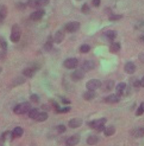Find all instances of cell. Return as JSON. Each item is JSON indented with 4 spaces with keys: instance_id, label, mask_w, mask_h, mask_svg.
<instances>
[{
    "instance_id": "6da1fadb",
    "label": "cell",
    "mask_w": 144,
    "mask_h": 146,
    "mask_svg": "<svg viewBox=\"0 0 144 146\" xmlns=\"http://www.w3.org/2000/svg\"><path fill=\"white\" fill-rule=\"evenodd\" d=\"M31 110V104L28 102H25L17 105L14 109V112L17 115H23L27 113Z\"/></svg>"
},
{
    "instance_id": "7a4b0ae2",
    "label": "cell",
    "mask_w": 144,
    "mask_h": 146,
    "mask_svg": "<svg viewBox=\"0 0 144 146\" xmlns=\"http://www.w3.org/2000/svg\"><path fill=\"white\" fill-rule=\"evenodd\" d=\"M21 36V31L19 26L17 24H15L13 25L11 29V33L10 35V40L13 43H17Z\"/></svg>"
},
{
    "instance_id": "3957f363",
    "label": "cell",
    "mask_w": 144,
    "mask_h": 146,
    "mask_svg": "<svg viewBox=\"0 0 144 146\" xmlns=\"http://www.w3.org/2000/svg\"><path fill=\"white\" fill-rule=\"evenodd\" d=\"M102 83L100 80L96 79H93L90 80L87 82L86 84V87L88 90L90 91H95L99 88H101Z\"/></svg>"
},
{
    "instance_id": "277c9868",
    "label": "cell",
    "mask_w": 144,
    "mask_h": 146,
    "mask_svg": "<svg viewBox=\"0 0 144 146\" xmlns=\"http://www.w3.org/2000/svg\"><path fill=\"white\" fill-rule=\"evenodd\" d=\"M80 23L78 21H71L67 23L65 26V30L68 33H74L80 28Z\"/></svg>"
},
{
    "instance_id": "5b68a950",
    "label": "cell",
    "mask_w": 144,
    "mask_h": 146,
    "mask_svg": "<svg viewBox=\"0 0 144 146\" xmlns=\"http://www.w3.org/2000/svg\"><path fill=\"white\" fill-rule=\"evenodd\" d=\"M78 65V61L76 58H69L64 62V66L68 69H75Z\"/></svg>"
},
{
    "instance_id": "8992f818",
    "label": "cell",
    "mask_w": 144,
    "mask_h": 146,
    "mask_svg": "<svg viewBox=\"0 0 144 146\" xmlns=\"http://www.w3.org/2000/svg\"><path fill=\"white\" fill-rule=\"evenodd\" d=\"M38 69H39V66L38 65H34L32 66L25 68L23 70V74L25 76H26L27 78H31L34 76L36 72Z\"/></svg>"
},
{
    "instance_id": "52a82bcc",
    "label": "cell",
    "mask_w": 144,
    "mask_h": 146,
    "mask_svg": "<svg viewBox=\"0 0 144 146\" xmlns=\"http://www.w3.org/2000/svg\"><path fill=\"white\" fill-rule=\"evenodd\" d=\"M107 122V118L103 117L100 119H98L96 120H94L89 123V125L90 128L92 129H96L97 128L103 126L105 124V123Z\"/></svg>"
},
{
    "instance_id": "ba28073f",
    "label": "cell",
    "mask_w": 144,
    "mask_h": 146,
    "mask_svg": "<svg viewBox=\"0 0 144 146\" xmlns=\"http://www.w3.org/2000/svg\"><path fill=\"white\" fill-rule=\"evenodd\" d=\"M85 72L82 69H78L75 70L71 75V79L74 82H77L83 79L85 77Z\"/></svg>"
},
{
    "instance_id": "9c48e42d",
    "label": "cell",
    "mask_w": 144,
    "mask_h": 146,
    "mask_svg": "<svg viewBox=\"0 0 144 146\" xmlns=\"http://www.w3.org/2000/svg\"><path fill=\"white\" fill-rule=\"evenodd\" d=\"M81 140V136L78 134H75L73 135L70 138H69L66 142V146H75L78 145Z\"/></svg>"
},
{
    "instance_id": "30bf717a",
    "label": "cell",
    "mask_w": 144,
    "mask_h": 146,
    "mask_svg": "<svg viewBox=\"0 0 144 146\" xmlns=\"http://www.w3.org/2000/svg\"><path fill=\"white\" fill-rule=\"evenodd\" d=\"M95 67V64L94 61L92 60H87L85 61L82 65L81 69L85 72H89L91 70H93Z\"/></svg>"
},
{
    "instance_id": "8fae6325",
    "label": "cell",
    "mask_w": 144,
    "mask_h": 146,
    "mask_svg": "<svg viewBox=\"0 0 144 146\" xmlns=\"http://www.w3.org/2000/svg\"><path fill=\"white\" fill-rule=\"evenodd\" d=\"M121 97L119 96L115 93V94H111L105 98L104 100H105V102L107 104H114L119 102L121 100Z\"/></svg>"
},
{
    "instance_id": "7c38bea8",
    "label": "cell",
    "mask_w": 144,
    "mask_h": 146,
    "mask_svg": "<svg viewBox=\"0 0 144 146\" xmlns=\"http://www.w3.org/2000/svg\"><path fill=\"white\" fill-rule=\"evenodd\" d=\"M114 85L115 83L113 80H109L105 81L103 83H102L101 87L103 91L108 92L111 91L113 90V87H114Z\"/></svg>"
},
{
    "instance_id": "4fadbf2b",
    "label": "cell",
    "mask_w": 144,
    "mask_h": 146,
    "mask_svg": "<svg viewBox=\"0 0 144 146\" xmlns=\"http://www.w3.org/2000/svg\"><path fill=\"white\" fill-rule=\"evenodd\" d=\"M45 15V11L43 9H39L32 13L30 15V19L33 21H37L40 20Z\"/></svg>"
},
{
    "instance_id": "5bb4252c",
    "label": "cell",
    "mask_w": 144,
    "mask_h": 146,
    "mask_svg": "<svg viewBox=\"0 0 144 146\" xmlns=\"http://www.w3.org/2000/svg\"><path fill=\"white\" fill-rule=\"evenodd\" d=\"M83 121L80 118H74L71 119L68 123V126L72 129L79 128L82 126Z\"/></svg>"
},
{
    "instance_id": "9a60e30c",
    "label": "cell",
    "mask_w": 144,
    "mask_h": 146,
    "mask_svg": "<svg viewBox=\"0 0 144 146\" xmlns=\"http://www.w3.org/2000/svg\"><path fill=\"white\" fill-rule=\"evenodd\" d=\"M125 71L128 74H133L136 71V66L132 62H128L125 65Z\"/></svg>"
},
{
    "instance_id": "2e32d148",
    "label": "cell",
    "mask_w": 144,
    "mask_h": 146,
    "mask_svg": "<svg viewBox=\"0 0 144 146\" xmlns=\"http://www.w3.org/2000/svg\"><path fill=\"white\" fill-rule=\"evenodd\" d=\"M12 137V132L10 131H6L3 132L0 137V146H3L5 141L9 138ZM13 138V137H12Z\"/></svg>"
},
{
    "instance_id": "e0dca14e",
    "label": "cell",
    "mask_w": 144,
    "mask_h": 146,
    "mask_svg": "<svg viewBox=\"0 0 144 146\" xmlns=\"http://www.w3.org/2000/svg\"><path fill=\"white\" fill-rule=\"evenodd\" d=\"M126 88V84L125 83H119L115 88L116 94L120 97H122L124 94Z\"/></svg>"
},
{
    "instance_id": "ac0fdd59",
    "label": "cell",
    "mask_w": 144,
    "mask_h": 146,
    "mask_svg": "<svg viewBox=\"0 0 144 146\" xmlns=\"http://www.w3.org/2000/svg\"><path fill=\"white\" fill-rule=\"evenodd\" d=\"M104 36L110 41H113L117 36V32L115 31L109 30L104 33Z\"/></svg>"
},
{
    "instance_id": "d6986e66",
    "label": "cell",
    "mask_w": 144,
    "mask_h": 146,
    "mask_svg": "<svg viewBox=\"0 0 144 146\" xmlns=\"http://www.w3.org/2000/svg\"><path fill=\"white\" fill-rule=\"evenodd\" d=\"M64 34L62 31H59L56 32L54 36V42L57 44L61 43L64 39Z\"/></svg>"
},
{
    "instance_id": "ffe728a7",
    "label": "cell",
    "mask_w": 144,
    "mask_h": 146,
    "mask_svg": "<svg viewBox=\"0 0 144 146\" xmlns=\"http://www.w3.org/2000/svg\"><path fill=\"white\" fill-rule=\"evenodd\" d=\"M96 97V93L94 91L88 90L86 91L83 94V97L86 101H91Z\"/></svg>"
},
{
    "instance_id": "44dd1931",
    "label": "cell",
    "mask_w": 144,
    "mask_h": 146,
    "mask_svg": "<svg viewBox=\"0 0 144 146\" xmlns=\"http://www.w3.org/2000/svg\"><path fill=\"white\" fill-rule=\"evenodd\" d=\"M7 8L5 5H1L0 6V23L3 21L7 15Z\"/></svg>"
},
{
    "instance_id": "7402d4cb",
    "label": "cell",
    "mask_w": 144,
    "mask_h": 146,
    "mask_svg": "<svg viewBox=\"0 0 144 146\" xmlns=\"http://www.w3.org/2000/svg\"><path fill=\"white\" fill-rule=\"evenodd\" d=\"M23 133H24V130L23 128L20 127H17L14 128V129L12 131V137L14 138H20L23 135Z\"/></svg>"
},
{
    "instance_id": "603a6c76",
    "label": "cell",
    "mask_w": 144,
    "mask_h": 146,
    "mask_svg": "<svg viewBox=\"0 0 144 146\" xmlns=\"http://www.w3.org/2000/svg\"><path fill=\"white\" fill-rule=\"evenodd\" d=\"M121 50V44L119 43L118 42H114L113 43L109 48L110 52L112 54H116L119 51Z\"/></svg>"
},
{
    "instance_id": "cb8c5ba5",
    "label": "cell",
    "mask_w": 144,
    "mask_h": 146,
    "mask_svg": "<svg viewBox=\"0 0 144 146\" xmlns=\"http://www.w3.org/2000/svg\"><path fill=\"white\" fill-rule=\"evenodd\" d=\"M54 41L53 37L51 36H49L47 41L45 43V44L44 45V48L46 52H49L53 49Z\"/></svg>"
},
{
    "instance_id": "d4e9b609",
    "label": "cell",
    "mask_w": 144,
    "mask_h": 146,
    "mask_svg": "<svg viewBox=\"0 0 144 146\" xmlns=\"http://www.w3.org/2000/svg\"><path fill=\"white\" fill-rule=\"evenodd\" d=\"M49 117V115L47 113L45 112H40L38 113V115L37 116L35 120L37 122H43L46 121Z\"/></svg>"
},
{
    "instance_id": "484cf974",
    "label": "cell",
    "mask_w": 144,
    "mask_h": 146,
    "mask_svg": "<svg viewBox=\"0 0 144 146\" xmlns=\"http://www.w3.org/2000/svg\"><path fill=\"white\" fill-rule=\"evenodd\" d=\"M115 131H116L115 128L114 126L110 125V126H109L108 127L105 128L104 131V134L105 136L110 137V136L113 135L115 134Z\"/></svg>"
},
{
    "instance_id": "4316f807",
    "label": "cell",
    "mask_w": 144,
    "mask_h": 146,
    "mask_svg": "<svg viewBox=\"0 0 144 146\" xmlns=\"http://www.w3.org/2000/svg\"><path fill=\"white\" fill-rule=\"evenodd\" d=\"M99 141V139L96 135H92L88 137L87 139V143L90 146L96 145Z\"/></svg>"
},
{
    "instance_id": "83f0119b",
    "label": "cell",
    "mask_w": 144,
    "mask_h": 146,
    "mask_svg": "<svg viewBox=\"0 0 144 146\" xmlns=\"http://www.w3.org/2000/svg\"><path fill=\"white\" fill-rule=\"evenodd\" d=\"M133 136L137 138H141L144 136V128H140L138 129H136L132 132Z\"/></svg>"
},
{
    "instance_id": "f1b7e54d",
    "label": "cell",
    "mask_w": 144,
    "mask_h": 146,
    "mask_svg": "<svg viewBox=\"0 0 144 146\" xmlns=\"http://www.w3.org/2000/svg\"><path fill=\"white\" fill-rule=\"evenodd\" d=\"M0 47L4 51L6 52L7 50V43L4 38L0 37Z\"/></svg>"
},
{
    "instance_id": "f546056e",
    "label": "cell",
    "mask_w": 144,
    "mask_h": 146,
    "mask_svg": "<svg viewBox=\"0 0 144 146\" xmlns=\"http://www.w3.org/2000/svg\"><path fill=\"white\" fill-rule=\"evenodd\" d=\"M27 5L32 9H38L39 6L37 2V0H28L27 2Z\"/></svg>"
},
{
    "instance_id": "4dcf8cb0",
    "label": "cell",
    "mask_w": 144,
    "mask_h": 146,
    "mask_svg": "<svg viewBox=\"0 0 144 146\" xmlns=\"http://www.w3.org/2000/svg\"><path fill=\"white\" fill-rule=\"evenodd\" d=\"M39 113V111L38 109L37 108H35L33 109H31L29 111V113H28V116L31 118V119H35L37 116L38 115Z\"/></svg>"
},
{
    "instance_id": "1f68e13d",
    "label": "cell",
    "mask_w": 144,
    "mask_h": 146,
    "mask_svg": "<svg viewBox=\"0 0 144 146\" xmlns=\"http://www.w3.org/2000/svg\"><path fill=\"white\" fill-rule=\"evenodd\" d=\"M90 50H91V47H90V46L87 44L82 45L79 49L80 52L82 54H87V53L89 52Z\"/></svg>"
},
{
    "instance_id": "d6a6232c",
    "label": "cell",
    "mask_w": 144,
    "mask_h": 146,
    "mask_svg": "<svg viewBox=\"0 0 144 146\" xmlns=\"http://www.w3.org/2000/svg\"><path fill=\"white\" fill-rule=\"evenodd\" d=\"M25 82V79L24 78L19 77L13 82V84L14 85V86H17L21 84H23Z\"/></svg>"
},
{
    "instance_id": "836d02e7",
    "label": "cell",
    "mask_w": 144,
    "mask_h": 146,
    "mask_svg": "<svg viewBox=\"0 0 144 146\" xmlns=\"http://www.w3.org/2000/svg\"><path fill=\"white\" fill-rule=\"evenodd\" d=\"M50 0H37V2L39 6V7L46 6L49 4Z\"/></svg>"
},
{
    "instance_id": "e575fe53",
    "label": "cell",
    "mask_w": 144,
    "mask_h": 146,
    "mask_svg": "<svg viewBox=\"0 0 144 146\" xmlns=\"http://www.w3.org/2000/svg\"><path fill=\"white\" fill-rule=\"evenodd\" d=\"M81 11L82 12V13L87 14H89L90 11V8L89 6L87 4V3H85L81 8Z\"/></svg>"
},
{
    "instance_id": "d590c367",
    "label": "cell",
    "mask_w": 144,
    "mask_h": 146,
    "mask_svg": "<svg viewBox=\"0 0 144 146\" xmlns=\"http://www.w3.org/2000/svg\"><path fill=\"white\" fill-rule=\"evenodd\" d=\"M56 130L59 133L61 134V133H64V132L66 131L67 128L64 125H59L56 127Z\"/></svg>"
},
{
    "instance_id": "8d00e7d4",
    "label": "cell",
    "mask_w": 144,
    "mask_h": 146,
    "mask_svg": "<svg viewBox=\"0 0 144 146\" xmlns=\"http://www.w3.org/2000/svg\"><path fill=\"white\" fill-rule=\"evenodd\" d=\"M123 16L121 15H114V14H111L109 18V20L110 21H117V20H119L120 19L122 18Z\"/></svg>"
},
{
    "instance_id": "74e56055",
    "label": "cell",
    "mask_w": 144,
    "mask_h": 146,
    "mask_svg": "<svg viewBox=\"0 0 144 146\" xmlns=\"http://www.w3.org/2000/svg\"><path fill=\"white\" fill-rule=\"evenodd\" d=\"M27 4H25L23 2H18L16 4L17 8L20 10H24L27 8Z\"/></svg>"
},
{
    "instance_id": "f35d334b",
    "label": "cell",
    "mask_w": 144,
    "mask_h": 146,
    "mask_svg": "<svg viewBox=\"0 0 144 146\" xmlns=\"http://www.w3.org/2000/svg\"><path fill=\"white\" fill-rule=\"evenodd\" d=\"M30 99L33 102L36 103V104L38 103L39 102V100H40L39 97L36 94H33L32 95H31V97H30Z\"/></svg>"
},
{
    "instance_id": "ab89813d",
    "label": "cell",
    "mask_w": 144,
    "mask_h": 146,
    "mask_svg": "<svg viewBox=\"0 0 144 146\" xmlns=\"http://www.w3.org/2000/svg\"><path fill=\"white\" fill-rule=\"evenodd\" d=\"M72 109L71 107L70 106H67L64 108H61L59 111H57V113H68Z\"/></svg>"
},
{
    "instance_id": "60d3db41",
    "label": "cell",
    "mask_w": 144,
    "mask_h": 146,
    "mask_svg": "<svg viewBox=\"0 0 144 146\" xmlns=\"http://www.w3.org/2000/svg\"><path fill=\"white\" fill-rule=\"evenodd\" d=\"M52 105H53V106L54 109L55 110V111H56V112L61 109L60 107V106H59V105L58 104V103L56 102V101H53Z\"/></svg>"
},
{
    "instance_id": "b9f144b4",
    "label": "cell",
    "mask_w": 144,
    "mask_h": 146,
    "mask_svg": "<svg viewBox=\"0 0 144 146\" xmlns=\"http://www.w3.org/2000/svg\"><path fill=\"white\" fill-rule=\"evenodd\" d=\"M144 111L143 110V109L140 108V107H139L137 110H136V116H141L143 113H144Z\"/></svg>"
},
{
    "instance_id": "7bdbcfd3",
    "label": "cell",
    "mask_w": 144,
    "mask_h": 146,
    "mask_svg": "<svg viewBox=\"0 0 144 146\" xmlns=\"http://www.w3.org/2000/svg\"><path fill=\"white\" fill-rule=\"evenodd\" d=\"M133 87H135V88H139L140 87H141L140 80H136L135 81H134V82L133 83Z\"/></svg>"
},
{
    "instance_id": "ee69618b",
    "label": "cell",
    "mask_w": 144,
    "mask_h": 146,
    "mask_svg": "<svg viewBox=\"0 0 144 146\" xmlns=\"http://www.w3.org/2000/svg\"><path fill=\"white\" fill-rule=\"evenodd\" d=\"M61 102L64 105H69L71 104V100H69V99L66 98H63Z\"/></svg>"
},
{
    "instance_id": "f6af8a7d",
    "label": "cell",
    "mask_w": 144,
    "mask_h": 146,
    "mask_svg": "<svg viewBox=\"0 0 144 146\" xmlns=\"http://www.w3.org/2000/svg\"><path fill=\"white\" fill-rule=\"evenodd\" d=\"M100 3H101V1L100 0H93L92 1V4L93 5L95 6V7H99L100 5Z\"/></svg>"
},
{
    "instance_id": "bcb514c9",
    "label": "cell",
    "mask_w": 144,
    "mask_h": 146,
    "mask_svg": "<svg viewBox=\"0 0 144 146\" xmlns=\"http://www.w3.org/2000/svg\"><path fill=\"white\" fill-rule=\"evenodd\" d=\"M41 108H42V109L44 110L45 111H49V110H50V109H51V107L49 105H46V104L43 105L41 106Z\"/></svg>"
},
{
    "instance_id": "7dc6e473",
    "label": "cell",
    "mask_w": 144,
    "mask_h": 146,
    "mask_svg": "<svg viewBox=\"0 0 144 146\" xmlns=\"http://www.w3.org/2000/svg\"><path fill=\"white\" fill-rule=\"evenodd\" d=\"M139 60L143 63H144V53H141L139 55Z\"/></svg>"
},
{
    "instance_id": "c3c4849f",
    "label": "cell",
    "mask_w": 144,
    "mask_h": 146,
    "mask_svg": "<svg viewBox=\"0 0 144 146\" xmlns=\"http://www.w3.org/2000/svg\"><path fill=\"white\" fill-rule=\"evenodd\" d=\"M105 128H106V127H105V125H103V126H101V127H100L97 128L96 130L97 131H99V132H101V131H104Z\"/></svg>"
},
{
    "instance_id": "681fc988",
    "label": "cell",
    "mask_w": 144,
    "mask_h": 146,
    "mask_svg": "<svg viewBox=\"0 0 144 146\" xmlns=\"http://www.w3.org/2000/svg\"><path fill=\"white\" fill-rule=\"evenodd\" d=\"M140 83H141V87H144V76L140 80Z\"/></svg>"
},
{
    "instance_id": "f907efd6",
    "label": "cell",
    "mask_w": 144,
    "mask_h": 146,
    "mask_svg": "<svg viewBox=\"0 0 144 146\" xmlns=\"http://www.w3.org/2000/svg\"><path fill=\"white\" fill-rule=\"evenodd\" d=\"M142 109H143V110L144 111V102H142L141 104V105H140V106Z\"/></svg>"
},
{
    "instance_id": "816d5d0a",
    "label": "cell",
    "mask_w": 144,
    "mask_h": 146,
    "mask_svg": "<svg viewBox=\"0 0 144 146\" xmlns=\"http://www.w3.org/2000/svg\"><path fill=\"white\" fill-rule=\"evenodd\" d=\"M141 40L142 42H143L144 43V36L141 37Z\"/></svg>"
},
{
    "instance_id": "f5cc1de1",
    "label": "cell",
    "mask_w": 144,
    "mask_h": 146,
    "mask_svg": "<svg viewBox=\"0 0 144 146\" xmlns=\"http://www.w3.org/2000/svg\"><path fill=\"white\" fill-rule=\"evenodd\" d=\"M2 70H3V69H2V68L0 66V74H1V72H2Z\"/></svg>"
},
{
    "instance_id": "db71d44e",
    "label": "cell",
    "mask_w": 144,
    "mask_h": 146,
    "mask_svg": "<svg viewBox=\"0 0 144 146\" xmlns=\"http://www.w3.org/2000/svg\"><path fill=\"white\" fill-rule=\"evenodd\" d=\"M77 1H81V0H77Z\"/></svg>"
}]
</instances>
